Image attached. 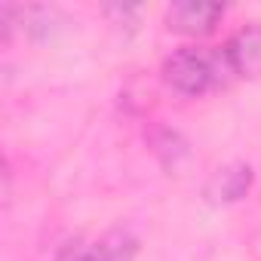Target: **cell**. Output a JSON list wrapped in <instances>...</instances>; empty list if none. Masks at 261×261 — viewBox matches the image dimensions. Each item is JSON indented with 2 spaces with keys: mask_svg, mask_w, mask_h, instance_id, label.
Instances as JSON below:
<instances>
[{
  "mask_svg": "<svg viewBox=\"0 0 261 261\" xmlns=\"http://www.w3.org/2000/svg\"><path fill=\"white\" fill-rule=\"evenodd\" d=\"M163 80L181 95H206L218 86H227L233 80V71L224 56V46L221 49L185 46L163 62Z\"/></svg>",
  "mask_w": 261,
  "mask_h": 261,
  "instance_id": "1",
  "label": "cell"
},
{
  "mask_svg": "<svg viewBox=\"0 0 261 261\" xmlns=\"http://www.w3.org/2000/svg\"><path fill=\"white\" fill-rule=\"evenodd\" d=\"M224 16L221 4H200V0H188V4H172L166 10V28L175 34L188 37H203L215 31L218 19Z\"/></svg>",
  "mask_w": 261,
  "mask_h": 261,
  "instance_id": "2",
  "label": "cell"
},
{
  "mask_svg": "<svg viewBox=\"0 0 261 261\" xmlns=\"http://www.w3.org/2000/svg\"><path fill=\"white\" fill-rule=\"evenodd\" d=\"M224 56L230 62L233 77H246V80L261 77V25H249L237 31L224 43Z\"/></svg>",
  "mask_w": 261,
  "mask_h": 261,
  "instance_id": "3",
  "label": "cell"
},
{
  "mask_svg": "<svg viewBox=\"0 0 261 261\" xmlns=\"http://www.w3.org/2000/svg\"><path fill=\"white\" fill-rule=\"evenodd\" d=\"M136 252H139V240L133 237V230L114 227L98 243H92L77 261H133Z\"/></svg>",
  "mask_w": 261,
  "mask_h": 261,
  "instance_id": "4",
  "label": "cell"
},
{
  "mask_svg": "<svg viewBox=\"0 0 261 261\" xmlns=\"http://www.w3.org/2000/svg\"><path fill=\"white\" fill-rule=\"evenodd\" d=\"M252 185V169L249 166H227V169H218V175L212 178L209 185V197L212 200H240Z\"/></svg>",
  "mask_w": 261,
  "mask_h": 261,
  "instance_id": "5",
  "label": "cell"
}]
</instances>
